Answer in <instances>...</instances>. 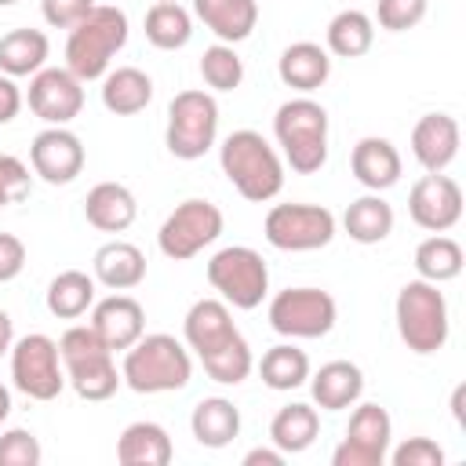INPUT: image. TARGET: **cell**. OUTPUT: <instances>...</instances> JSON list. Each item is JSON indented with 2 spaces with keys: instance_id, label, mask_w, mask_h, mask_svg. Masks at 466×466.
I'll use <instances>...</instances> for the list:
<instances>
[{
  "instance_id": "20",
  "label": "cell",
  "mask_w": 466,
  "mask_h": 466,
  "mask_svg": "<svg viewBox=\"0 0 466 466\" xmlns=\"http://www.w3.org/2000/svg\"><path fill=\"white\" fill-rule=\"evenodd\" d=\"M350 167H353V178L368 189V193H382L390 186L400 182V153L390 138H379V135H368L353 146L350 153Z\"/></svg>"
},
{
  "instance_id": "39",
  "label": "cell",
  "mask_w": 466,
  "mask_h": 466,
  "mask_svg": "<svg viewBox=\"0 0 466 466\" xmlns=\"http://www.w3.org/2000/svg\"><path fill=\"white\" fill-rule=\"evenodd\" d=\"M426 7H430V0H379L375 18H379L382 29L404 33V29H415L426 18Z\"/></svg>"
},
{
  "instance_id": "33",
  "label": "cell",
  "mask_w": 466,
  "mask_h": 466,
  "mask_svg": "<svg viewBox=\"0 0 466 466\" xmlns=\"http://www.w3.org/2000/svg\"><path fill=\"white\" fill-rule=\"evenodd\" d=\"M193 36V18L182 4L175 0H157L149 11H146V40L160 51H178L186 47Z\"/></svg>"
},
{
  "instance_id": "48",
  "label": "cell",
  "mask_w": 466,
  "mask_h": 466,
  "mask_svg": "<svg viewBox=\"0 0 466 466\" xmlns=\"http://www.w3.org/2000/svg\"><path fill=\"white\" fill-rule=\"evenodd\" d=\"M7 411H11V393H7V386H0V422L7 419Z\"/></svg>"
},
{
  "instance_id": "26",
  "label": "cell",
  "mask_w": 466,
  "mask_h": 466,
  "mask_svg": "<svg viewBox=\"0 0 466 466\" xmlns=\"http://www.w3.org/2000/svg\"><path fill=\"white\" fill-rule=\"evenodd\" d=\"M116 459L124 466H167L175 448L160 422H131L116 441Z\"/></svg>"
},
{
  "instance_id": "44",
  "label": "cell",
  "mask_w": 466,
  "mask_h": 466,
  "mask_svg": "<svg viewBox=\"0 0 466 466\" xmlns=\"http://www.w3.org/2000/svg\"><path fill=\"white\" fill-rule=\"evenodd\" d=\"M18 109H22V91H18V84H15V76L0 73V124H11V120L18 116Z\"/></svg>"
},
{
  "instance_id": "16",
  "label": "cell",
  "mask_w": 466,
  "mask_h": 466,
  "mask_svg": "<svg viewBox=\"0 0 466 466\" xmlns=\"http://www.w3.org/2000/svg\"><path fill=\"white\" fill-rule=\"evenodd\" d=\"M29 109L44 124L66 127L84 109V80H76L69 69H47L44 66L29 80Z\"/></svg>"
},
{
  "instance_id": "49",
  "label": "cell",
  "mask_w": 466,
  "mask_h": 466,
  "mask_svg": "<svg viewBox=\"0 0 466 466\" xmlns=\"http://www.w3.org/2000/svg\"><path fill=\"white\" fill-rule=\"evenodd\" d=\"M7 4H15V0H0V7H7Z\"/></svg>"
},
{
  "instance_id": "37",
  "label": "cell",
  "mask_w": 466,
  "mask_h": 466,
  "mask_svg": "<svg viewBox=\"0 0 466 466\" xmlns=\"http://www.w3.org/2000/svg\"><path fill=\"white\" fill-rule=\"evenodd\" d=\"M200 76H204V84L215 87V91H233V87H240V80H244V62H240V55L233 51V44H211V47L204 51V58H200Z\"/></svg>"
},
{
  "instance_id": "22",
  "label": "cell",
  "mask_w": 466,
  "mask_h": 466,
  "mask_svg": "<svg viewBox=\"0 0 466 466\" xmlns=\"http://www.w3.org/2000/svg\"><path fill=\"white\" fill-rule=\"evenodd\" d=\"M193 15L218 36V44H240L255 33L258 4L255 0H193Z\"/></svg>"
},
{
  "instance_id": "5",
  "label": "cell",
  "mask_w": 466,
  "mask_h": 466,
  "mask_svg": "<svg viewBox=\"0 0 466 466\" xmlns=\"http://www.w3.org/2000/svg\"><path fill=\"white\" fill-rule=\"evenodd\" d=\"M58 357L66 368V382L84 400H109L116 393V386L124 382L113 364V350L98 339V331L91 324H73L58 339Z\"/></svg>"
},
{
  "instance_id": "7",
  "label": "cell",
  "mask_w": 466,
  "mask_h": 466,
  "mask_svg": "<svg viewBox=\"0 0 466 466\" xmlns=\"http://www.w3.org/2000/svg\"><path fill=\"white\" fill-rule=\"evenodd\" d=\"M393 313H397L400 342H404L411 353L426 357V353L444 350L451 320H448V302H444L441 284H430V280H422V277L408 280V284L397 291Z\"/></svg>"
},
{
  "instance_id": "41",
  "label": "cell",
  "mask_w": 466,
  "mask_h": 466,
  "mask_svg": "<svg viewBox=\"0 0 466 466\" xmlns=\"http://www.w3.org/2000/svg\"><path fill=\"white\" fill-rule=\"evenodd\" d=\"M29 186H33L29 167H25L18 157L0 153V208H7V204H15V200H22V197L29 193Z\"/></svg>"
},
{
  "instance_id": "1",
  "label": "cell",
  "mask_w": 466,
  "mask_h": 466,
  "mask_svg": "<svg viewBox=\"0 0 466 466\" xmlns=\"http://www.w3.org/2000/svg\"><path fill=\"white\" fill-rule=\"evenodd\" d=\"M186 346L200 357L204 371L222 382V386H237L251 375L255 360H251V346L244 342V335L233 324V313L222 299H197L186 313Z\"/></svg>"
},
{
  "instance_id": "9",
  "label": "cell",
  "mask_w": 466,
  "mask_h": 466,
  "mask_svg": "<svg viewBox=\"0 0 466 466\" xmlns=\"http://www.w3.org/2000/svg\"><path fill=\"white\" fill-rule=\"evenodd\" d=\"M208 280L226 306L255 309L269 291V269L262 255L248 244H229L208 258Z\"/></svg>"
},
{
  "instance_id": "13",
  "label": "cell",
  "mask_w": 466,
  "mask_h": 466,
  "mask_svg": "<svg viewBox=\"0 0 466 466\" xmlns=\"http://www.w3.org/2000/svg\"><path fill=\"white\" fill-rule=\"evenodd\" d=\"M277 251H317L335 237V215L320 204H273L262 226Z\"/></svg>"
},
{
  "instance_id": "24",
  "label": "cell",
  "mask_w": 466,
  "mask_h": 466,
  "mask_svg": "<svg viewBox=\"0 0 466 466\" xmlns=\"http://www.w3.org/2000/svg\"><path fill=\"white\" fill-rule=\"evenodd\" d=\"M84 215L102 233H124L135 222L138 204H135V193L127 186H120V182H98V186H91V193L84 200Z\"/></svg>"
},
{
  "instance_id": "29",
  "label": "cell",
  "mask_w": 466,
  "mask_h": 466,
  "mask_svg": "<svg viewBox=\"0 0 466 466\" xmlns=\"http://www.w3.org/2000/svg\"><path fill=\"white\" fill-rule=\"evenodd\" d=\"M51 55L47 33L40 29H11L0 36V73L7 76H33L44 69Z\"/></svg>"
},
{
  "instance_id": "23",
  "label": "cell",
  "mask_w": 466,
  "mask_h": 466,
  "mask_svg": "<svg viewBox=\"0 0 466 466\" xmlns=\"http://www.w3.org/2000/svg\"><path fill=\"white\" fill-rule=\"evenodd\" d=\"M331 73V58H328V47L313 44V40H299V44H288L277 58V76L295 87V91H317Z\"/></svg>"
},
{
  "instance_id": "42",
  "label": "cell",
  "mask_w": 466,
  "mask_h": 466,
  "mask_svg": "<svg viewBox=\"0 0 466 466\" xmlns=\"http://www.w3.org/2000/svg\"><path fill=\"white\" fill-rule=\"evenodd\" d=\"M91 7H95V0H40L44 22L55 29H73Z\"/></svg>"
},
{
  "instance_id": "32",
  "label": "cell",
  "mask_w": 466,
  "mask_h": 466,
  "mask_svg": "<svg viewBox=\"0 0 466 466\" xmlns=\"http://www.w3.org/2000/svg\"><path fill=\"white\" fill-rule=\"evenodd\" d=\"M95 306V277L84 269H62L47 284V313L58 320H76Z\"/></svg>"
},
{
  "instance_id": "10",
  "label": "cell",
  "mask_w": 466,
  "mask_h": 466,
  "mask_svg": "<svg viewBox=\"0 0 466 466\" xmlns=\"http://www.w3.org/2000/svg\"><path fill=\"white\" fill-rule=\"evenodd\" d=\"M11 379L15 390L29 400H55L66 386V368L58 357V342L51 335H22L11 346Z\"/></svg>"
},
{
  "instance_id": "8",
  "label": "cell",
  "mask_w": 466,
  "mask_h": 466,
  "mask_svg": "<svg viewBox=\"0 0 466 466\" xmlns=\"http://www.w3.org/2000/svg\"><path fill=\"white\" fill-rule=\"evenodd\" d=\"M215 135H218L215 95H208L200 87L178 91L167 106V131H164L167 153L178 160H200L215 146Z\"/></svg>"
},
{
  "instance_id": "34",
  "label": "cell",
  "mask_w": 466,
  "mask_h": 466,
  "mask_svg": "<svg viewBox=\"0 0 466 466\" xmlns=\"http://www.w3.org/2000/svg\"><path fill=\"white\" fill-rule=\"evenodd\" d=\"M375 44V22L357 11V7H346L339 11L331 22H328V51L339 55V58H360L368 55Z\"/></svg>"
},
{
  "instance_id": "21",
  "label": "cell",
  "mask_w": 466,
  "mask_h": 466,
  "mask_svg": "<svg viewBox=\"0 0 466 466\" xmlns=\"http://www.w3.org/2000/svg\"><path fill=\"white\" fill-rule=\"evenodd\" d=\"M309 393L320 411H342L360 400L364 393V371L353 360H328L317 375H309Z\"/></svg>"
},
{
  "instance_id": "19",
  "label": "cell",
  "mask_w": 466,
  "mask_h": 466,
  "mask_svg": "<svg viewBox=\"0 0 466 466\" xmlns=\"http://www.w3.org/2000/svg\"><path fill=\"white\" fill-rule=\"evenodd\" d=\"M411 153L422 171H444L459 157V120L451 113H426L411 127Z\"/></svg>"
},
{
  "instance_id": "6",
  "label": "cell",
  "mask_w": 466,
  "mask_h": 466,
  "mask_svg": "<svg viewBox=\"0 0 466 466\" xmlns=\"http://www.w3.org/2000/svg\"><path fill=\"white\" fill-rule=\"evenodd\" d=\"M277 146L299 175H313L328 160V109L313 98H288L273 116Z\"/></svg>"
},
{
  "instance_id": "12",
  "label": "cell",
  "mask_w": 466,
  "mask_h": 466,
  "mask_svg": "<svg viewBox=\"0 0 466 466\" xmlns=\"http://www.w3.org/2000/svg\"><path fill=\"white\" fill-rule=\"evenodd\" d=\"M218 233H222V211L204 197H189L164 218L157 244L171 262H186L200 255L208 244H215Z\"/></svg>"
},
{
  "instance_id": "3",
  "label": "cell",
  "mask_w": 466,
  "mask_h": 466,
  "mask_svg": "<svg viewBox=\"0 0 466 466\" xmlns=\"http://www.w3.org/2000/svg\"><path fill=\"white\" fill-rule=\"evenodd\" d=\"M127 44V15L109 4H95L66 40V69L76 80H98L109 73L113 55Z\"/></svg>"
},
{
  "instance_id": "27",
  "label": "cell",
  "mask_w": 466,
  "mask_h": 466,
  "mask_svg": "<svg viewBox=\"0 0 466 466\" xmlns=\"http://www.w3.org/2000/svg\"><path fill=\"white\" fill-rule=\"evenodd\" d=\"M153 102V80L135 69V66H120L109 69L102 76V106L116 116H135Z\"/></svg>"
},
{
  "instance_id": "11",
  "label": "cell",
  "mask_w": 466,
  "mask_h": 466,
  "mask_svg": "<svg viewBox=\"0 0 466 466\" xmlns=\"http://www.w3.org/2000/svg\"><path fill=\"white\" fill-rule=\"evenodd\" d=\"M339 306L320 288H284L269 302V328L284 339H320L335 328Z\"/></svg>"
},
{
  "instance_id": "15",
  "label": "cell",
  "mask_w": 466,
  "mask_h": 466,
  "mask_svg": "<svg viewBox=\"0 0 466 466\" xmlns=\"http://www.w3.org/2000/svg\"><path fill=\"white\" fill-rule=\"evenodd\" d=\"M408 215L426 233H448L462 218V189L444 171H426L408 193Z\"/></svg>"
},
{
  "instance_id": "31",
  "label": "cell",
  "mask_w": 466,
  "mask_h": 466,
  "mask_svg": "<svg viewBox=\"0 0 466 466\" xmlns=\"http://www.w3.org/2000/svg\"><path fill=\"white\" fill-rule=\"evenodd\" d=\"M342 226L357 244H382L393 233V208L379 193H364L346 208Z\"/></svg>"
},
{
  "instance_id": "47",
  "label": "cell",
  "mask_w": 466,
  "mask_h": 466,
  "mask_svg": "<svg viewBox=\"0 0 466 466\" xmlns=\"http://www.w3.org/2000/svg\"><path fill=\"white\" fill-rule=\"evenodd\" d=\"M462 397H466V386L459 382V386L451 390V415H455V422H459V426H466V411H462Z\"/></svg>"
},
{
  "instance_id": "25",
  "label": "cell",
  "mask_w": 466,
  "mask_h": 466,
  "mask_svg": "<svg viewBox=\"0 0 466 466\" xmlns=\"http://www.w3.org/2000/svg\"><path fill=\"white\" fill-rule=\"evenodd\" d=\"M91 266H95V280L113 288V291H131V288H138L146 280V255L127 240L102 244L95 251Z\"/></svg>"
},
{
  "instance_id": "4",
  "label": "cell",
  "mask_w": 466,
  "mask_h": 466,
  "mask_svg": "<svg viewBox=\"0 0 466 466\" xmlns=\"http://www.w3.org/2000/svg\"><path fill=\"white\" fill-rule=\"evenodd\" d=\"M193 375V357L175 335H142L135 346L124 350L120 379L135 393H171L182 390Z\"/></svg>"
},
{
  "instance_id": "18",
  "label": "cell",
  "mask_w": 466,
  "mask_h": 466,
  "mask_svg": "<svg viewBox=\"0 0 466 466\" xmlns=\"http://www.w3.org/2000/svg\"><path fill=\"white\" fill-rule=\"evenodd\" d=\"M91 328L116 353V350L135 346L146 335V309L131 295H109L91 306Z\"/></svg>"
},
{
  "instance_id": "14",
  "label": "cell",
  "mask_w": 466,
  "mask_h": 466,
  "mask_svg": "<svg viewBox=\"0 0 466 466\" xmlns=\"http://www.w3.org/2000/svg\"><path fill=\"white\" fill-rule=\"evenodd\" d=\"M393 437V419L382 404H360L350 415L342 444L331 451V466H382Z\"/></svg>"
},
{
  "instance_id": "46",
  "label": "cell",
  "mask_w": 466,
  "mask_h": 466,
  "mask_svg": "<svg viewBox=\"0 0 466 466\" xmlns=\"http://www.w3.org/2000/svg\"><path fill=\"white\" fill-rule=\"evenodd\" d=\"M11 346H15V324H11V317L0 309V357L11 353Z\"/></svg>"
},
{
  "instance_id": "2",
  "label": "cell",
  "mask_w": 466,
  "mask_h": 466,
  "mask_svg": "<svg viewBox=\"0 0 466 466\" xmlns=\"http://www.w3.org/2000/svg\"><path fill=\"white\" fill-rule=\"evenodd\" d=\"M218 164L222 175L233 182V189L251 204H266L284 189V164L277 149L251 127L233 131L218 146Z\"/></svg>"
},
{
  "instance_id": "17",
  "label": "cell",
  "mask_w": 466,
  "mask_h": 466,
  "mask_svg": "<svg viewBox=\"0 0 466 466\" xmlns=\"http://www.w3.org/2000/svg\"><path fill=\"white\" fill-rule=\"evenodd\" d=\"M33 171L51 186H69L84 171V142L69 127H44L29 146Z\"/></svg>"
},
{
  "instance_id": "30",
  "label": "cell",
  "mask_w": 466,
  "mask_h": 466,
  "mask_svg": "<svg viewBox=\"0 0 466 466\" xmlns=\"http://www.w3.org/2000/svg\"><path fill=\"white\" fill-rule=\"evenodd\" d=\"M320 433V415L313 404H284L273 422H269V441L284 451V455H299L306 451Z\"/></svg>"
},
{
  "instance_id": "40",
  "label": "cell",
  "mask_w": 466,
  "mask_h": 466,
  "mask_svg": "<svg viewBox=\"0 0 466 466\" xmlns=\"http://www.w3.org/2000/svg\"><path fill=\"white\" fill-rule=\"evenodd\" d=\"M386 455L393 466H441L444 462V448L430 437H408L404 444H397Z\"/></svg>"
},
{
  "instance_id": "43",
  "label": "cell",
  "mask_w": 466,
  "mask_h": 466,
  "mask_svg": "<svg viewBox=\"0 0 466 466\" xmlns=\"http://www.w3.org/2000/svg\"><path fill=\"white\" fill-rule=\"evenodd\" d=\"M25 269V244L15 233H0V284L15 280Z\"/></svg>"
},
{
  "instance_id": "36",
  "label": "cell",
  "mask_w": 466,
  "mask_h": 466,
  "mask_svg": "<svg viewBox=\"0 0 466 466\" xmlns=\"http://www.w3.org/2000/svg\"><path fill=\"white\" fill-rule=\"evenodd\" d=\"M258 375H262V382H266L269 390H277V393L299 390V386L309 379V357H306V350H299V346H291V342H280V346H273V350L262 353Z\"/></svg>"
},
{
  "instance_id": "35",
  "label": "cell",
  "mask_w": 466,
  "mask_h": 466,
  "mask_svg": "<svg viewBox=\"0 0 466 466\" xmlns=\"http://www.w3.org/2000/svg\"><path fill=\"white\" fill-rule=\"evenodd\" d=\"M462 244L444 237V233H433L426 237L419 248H415V273L430 284H444V280H455L462 273Z\"/></svg>"
},
{
  "instance_id": "28",
  "label": "cell",
  "mask_w": 466,
  "mask_h": 466,
  "mask_svg": "<svg viewBox=\"0 0 466 466\" xmlns=\"http://www.w3.org/2000/svg\"><path fill=\"white\" fill-rule=\"evenodd\" d=\"M189 430H193L197 444H204V448H226L240 433V411L226 397H204L193 408V415H189Z\"/></svg>"
},
{
  "instance_id": "38",
  "label": "cell",
  "mask_w": 466,
  "mask_h": 466,
  "mask_svg": "<svg viewBox=\"0 0 466 466\" xmlns=\"http://www.w3.org/2000/svg\"><path fill=\"white\" fill-rule=\"evenodd\" d=\"M44 448L33 430H4L0 433V466H40Z\"/></svg>"
},
{
  "instance_id": "45",
  "label": "cell",
  "mask_w": 466,
  "mask_h": 466,
  "mask_svg": "<svg viewBox=\"0 0 466 466\" xmlns=\"http://www.w3.org/2000/svg\"><path fill=\"white\" fill-rule=\"evenodd\" d=\"M244 466H284V451L273 444V448H251L244 455Z\"/></svg>"
}]
</instances>
